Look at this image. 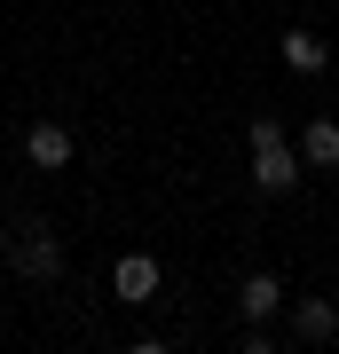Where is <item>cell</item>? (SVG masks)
Returning <instances> with one entry per match:
<instances>
[{
	"label": "cell",
	"mask_w": 339,
	"mask_h": 354,
	"mask_svg": "<svg viewBox=\"0 0 339 354\" xmlns=\"http://www.w3.org/2000/svg\"><path fill=\"white\" fill-rule=\"evenodd\" d=\"M300 174H308V158L292 150L284 134H277V142H261V150H252V189H268V197H284V189H300Z\"/></svg>",
	"instance_id": "7a4b0ae2"
},
{
	"label": "cell",
	"mask_w": 339,
	"mask_h": 354,
	"mask_svg": "<svg viewBox=\"0 0 339 354\" xmlns=\"http://www.w3.org/2000/svg\"><path fill=\"white\" fill-rule=\"evenodd\" d=\"M24 158L40 165V174H63V165H71V127H55V118H40V127L24 134Z\"/></svg>",
	"instance_id": "277c9868"
},
{
	"label": "cell",
	"mask_w": 339,
	"mask_h": 354,
	"mask_svg": "<svg viewBox=\"0 0 339 354\" xmlns=\"http://www.w3.org/2000/svg\"><path fill=\"white\" fill-rule=\"evenodd\" d=\"M237 299H245V315L261 323V315H277V307H284V283L261 268V276H245V291H237Z\"/></svg>",
	"instance_id": "52a82bcc"
},
{
	"label": "cell",
	"mask_w": 339,
	"mask_h": 354,
	"mask_svg": "<svg viewBox=\"0 0 339 354\" xmlns=\"http://www.w3.org/2000/svg\"><path fill=\"white\" fill-rule=\"evenodd\" d=\"M292 330H300V339H331V330H339V307L331 299H300V307H292Z\"/></svg>",
	"instance_id": "ba28073f"
},
{
	"label": "cell",
	"mask_w": 339,
	"mask_h": 354,
	"mask_svg": "<svg viewBox=\"0 0 339 354\" xmlns=\"http://www.w3.org/2000/svg\"><path fill=\"white\" fill-rule=\"evenodd\" d=\"M0 260H8L24 283H55L63 276V236H55L48 221H16L8 236H0Z\"/></svg>",
	"instance_id": "6da1fadb"
},
{
	"label": "cell",
	"mask_w": 339,
	"mask_h": 354,
	"mask_svg": "<svg viewBox=\"0 0 339 354\" xmlns=\"http://www.w3.org/2000/svg\"><path fill=\"white\" fill-rule=\"evenodd\" d=\"M111 291H119L126 307H142V299H158V260H150V252H126V260L111 268Z\"/></svg>",
	"instance_id": "3957f363"
},
{
	"label": "cell",
	"mask_w": 339,
	"mask_h": 354,
	"mask_svg": "<svg viewBox=\"0 0 339 354\" xmlns=\"http://www.w3.org/2000/svg\"><path fill=\"white\" fill-rule=\"evenodd\" d=\"M277 48H284V64H292V71H324V64H331V48H324L315 32H300V24H292Z\"/></svg>",
	"instance_id": "8992f818"
},
{
	"label": "cell",
	"mask_w": 339,
	"mask_h": 354,
	"mask_svg": "<svg viewBox=\"0 0 339 354\" xmlns=\"http://www.w3.org/2000/svg\"><path fill=\"white\" fill-rule=\"evenodd\" d=\"M300 158H308V174H331L339 165V127L331 118H308L300 127Z\"/></svg>",
	"instance_id": "5b68a950"
}]
</instances>
